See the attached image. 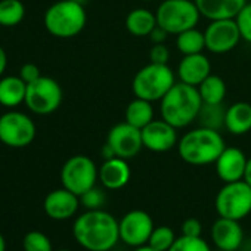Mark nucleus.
Masks as SVG:
<instances>
[{"mask_svg": "<svg viewBox=\"0 0 251 251\" xmlns=\"http://www.w3.org/2000/svg\"><path fill=\"white\" fill-rule=\"evenodd\" d=\"M73 235L87 251H111L120 241V223L102 208L86 210L74 220Z\"/></svg>", "mask_w": 251, "mask_h": 251, "instance_id": "nucleus-1", "label": "nucleus"}, {"mask_svg": "<svg viewBox=\"0 0 251 251\" xmlns=\"http://www.w3.org/2000/svg\"><path fill=\"white\" fill-rule=\"evenodd\" d=\"M201 106L202 99L198 89L176 81V84L160 100V114L163 120L175 126L176 129H185L197 121Z\"/></svg>", "mask_w": 251, "mask_h": 251, "instance_id": "nucleus-2", "label": "nucleus"}, {"mask_svg": "<svg viewBox=\"0 0 251 251\" xmlns=\"http://www.w3.org/2000/svg\"><path fill=\"white\" fill-rule=\"evenodd\" d=\"M225 148L226 144L219 130L201 126L186 132L177 144L180 158L191 166L214 164Z\"/></svg>", "mask_w": 251, "mask_h": 251, "instance_id": "nucleus-3", "label": "nucleus"}, {"mask_svg": "<svg viewBox=\"0 0 251 251\" xmlns=\"http://www.w3.org/2000/svg\"><path fill=\"white\" fill-rule=\"evenodd\" d=\"M43 23L46 30L58 39L75 37L87 24L86 8L75 0H58L45 12Z\"/></svg>", "mask_w": 251, "mask_h": 251, "instance_id": "nucleus-4", "label": "nucleus"}, {"mask_svg": "<svg viewBox=\"0 0 251 251\" xmlns=\"http://www.w3.org/2000/svg\"><path fill=\"white\" fill-rule=\"evenodd\" d=\"M176 84V74L169 64L150 62L142 67L132 80V90L136 98L160 102Z\"/></svg>", "mask_w": 251, "mask_h": 251, "instance_id": "nucleus-5", "label": "nucleus"}, {"mask_svg": "<svg viewBox=\"0 0 251 251\" xmlns=\"http://www.w3.org/2000/svg\"><path fill=\"white\" fill-rule=\"evenodd\" d=\"M157 24L170 36H177L182 31L195 28L201 14L194 0H164L155 11Z\"/></svg>", "mask_w": 251, "mask_h": 251, "instance_id": "nucleus-6", "label": "nucleus"}, {"mask_svg": "<svg viewBox=\"0 0 251 251\" xmlns=\"http://www.w3.org/2000/svg\"><path fill=\"white\" fill-rule=\"evenodd\" d=\"M37 135L34 120L17 109H9L0 115V142L9 148L30 147Z\"/></svg>", "mask_w": 251, "mask_h": 251, "instance_id": "nucleus-7", "label": "nucleus"}, {"mask_svg": "<svg viewBox=\"0 0 251 251\" xmlns=\"http://www.w3.org/2000/svg\"><path fill=\"white\" fill-rule=\"evenodd\" d=\"M214 207L219 217L242 220L251 213V186L245 180L225 183L216 195Z\"/></svg>", "mask_w": 251, "mask_h": 251, "instance_id": "nucleus-8", "label": "nucleus"}, {"mask_svg": "<svg viewBox=\"0 0 251 251\" xmlns=\"http://www.w3.org/2000/svg\"><path fill=\"white\" fill-rule=\"evenodd\" d=\"M99 180V169L87 155L70 157L61 169V183L65 189L75 195H83L90 188L96 186Z\"/></svg>", "mask_w": 251, "mask_h": 251, "instance_id": "nucleus-9", "label": "nucleus"}, {"mask_svg": "<svg viewBox=\"0 0 251 251\" xmlns=\"http://www.w3.org/2000/svg\"><path fill=\"white\" fill-rule=\"evenodd\" d=\"M64 92L61 84L48 75L39 77L36 81L27 84L24 105L37 115H49L55 112L62 103Z\"/></svg>", "mask_w": 251, "mask_h": 251, "instance_id": "nucleus-10", "label": "nucleus"}, {"mask_svg": "<svg viewBox=\"0 0 251 251\" xmlns=\"http://www.w3.org/2000/svg\"><path fill=\"white\" fill-rule=\"evenodd\" d=\"M120 241L132 248L148 244L154 230L152 217L144 210H132L120 220Z\"/></svg>", "mask_w": 251, "mask_h": 251, "instance_id": "nucleus-11", "label": "nucleus"}, {"mask_svg": "<svg viewBox=\"0 0 251 251\" xmlns=\"http://www.w3.org/2000/svg\"><path fill=\"white\" fill-rule=\"evenodd\" d=\"M205 49L214 55H223L233 50L242 40L235 20L210 21L204 31Z\"/></svg>", "mask_w": 251, "mask_h": 251, "instance_id": "nucleus-12", "label": "nucleus"}, {"mask_svg": "<svg viewBox=\"0 0 251 251\" xmlns=\"http://www.w3.org/2000/svg\"><path fill=\"white\" fill-rule=\"evenodd\" d=\"M106 144L111 147L115 157L130 160L136 157L144 148L142 130L129 124L127 121L118 123L108 132Z\"/></svg>", "mask_w": 251, "mask_h": 251, "instance_id": "nucleus-13", "label": "nucleus"}, {"mask_svg": "<svg viewBox=\"0 0 251 251\" xmlns=\"http://www.w3.org/2000/svg\"><path fill=\"white\" fill-rule=\"evenodd\" d=\"M144 148L152 152H167L177 147L179 135L177 129L163 118L152 120L142 129Z\"/></svg>", "mask_w": 251, "mask_h": 251, "instance_id": "nucleus-14", "label": "nucleus"}, {"mask_svg": "<svg viewBox=\"0 0 251 251\" xmlns=\"http://www.w3.org/2000/svg\"><path fill=\"white\" fill-rule=\"evenodd\" d=\"M80 197L74 192L65 189L64 186L55 191H50L43 201V210L48 217L52 220H68L80 208Z\"/></svg>", "mask_w": 251, "mask_h": 251, "instance_id": "nucleus-15", "label": "nucleus"}, {"mask_svg": "<svg viewBox=\"0 0 251 251\" xmlns=\"http://www.w3.org/2000/svg\"><path fill=\"white\" fill-rule=\"evenodd\" d=\"M211 241L220 251H238L244 242V230L239 220L219 217L211 226Z\"/></svg>", "mask_w": 251, "mask_h": 251, "instance_id": "nucleus-16", "label": "nucleus"}, {"mask_svg": "<svg viewBox=\"0 0 251 251\" xmlns=\"http://www.w3.org/2000/svg\"><path fill=\"white\" fill-rule=\"evenodd\" d=\"M247 161L248 158L242 150L236 147H226L214 163L216 173L223 183L242 180Z\"/></svg>", "mask_w": 251, "mask_h": 251, "instance_id": "nucleus-17", "label": "nucleus"}, {"mask_svg": "<svg viewBox=\"0 0 251 251\" xmlns=\"http://www.w3.org/2000/svg\"><path fill=\"white\" fill-rule=\"evenodd\" d=\"M211 74V62L201 52L194 55H183L177 65V78L182 83L198 87Z\"/></svg>", "mask_w": 251, "mask_h": 251, "instance_id": "nucleus-18", "label": "nucleus"}, {"mask_svg": "<svg viewBox=\"0 0 251 251\" xmlns=\"http://www.w3.org/2000/svg\"><path fill=\"white\" fill-rule=\"evenodd\" d=\"M132 177V169L127 160L112 157L103 160L102 166L99 167V182L105 189L118 191L129 183Z\"/></svg>", "mask_w": 251, "mask_h": 251, "instance_id": "nucleus-19", "label": "nucleus"}, {"mask_svg": "<svg viewBox=\"0 0 251 251\" xmlns=\"http://www.w3.org/2000/svg\"><path fill=\"white\" fill-rule=\"evenodd\" d=\"M201 17L208 21L235 20L247 0H194Z\"/></svg>", "mask_w": 251, "mask_h": 251, "instance_id": "nucleus-20", "label": "nucleus"}, {"mask_svg": "<svg viewBox=\"0 0 251 251\" xmlns=\"http://www.w3.org/2000/svg\"><path fill=\"white\" fill-rule=\"evenodd\" d=\"M225 129L233 136H242L251 132V103L235 102L226 108Z\"/></svg>", "mask_w": 251, "mask_h": 251, "instance_id": "nucleus-21", "label": "nucleus"}, {"mask_svg": "<svg viewBox=\"0 0 251 251\" xmlns=\"http://www.w3.org/2000/svg\"><path fill=\"white\" fill-rule=\"evenodd\" d=\"M27 83L20 75H3L0 78V105L17 108L25 102Z\"/></svg>", "mask_w": 251, "mask_h": 251, "instance_id": "nucleus-22", "label": "nucleus"}, {"mask_svg": "<svg viewBox=\"0 0 251 251\" xmlns=\"http://www.w3.org/2000/svg\"><path fill=\"white\" fill-rule=\"evenodd\" d=\"M126 30L136 37H148L152 30L158 25L157 17L147 8H136L130 11L124 21Z\"/></svg>", "mask_w": 251, "mask_h": 251, "instance_id": "nucleus-23", "label": "nucleus"}, {"mask_svg": "<svg viewBox=\"0 0 251 251\" xmlns=\"http://www.w3.org/2000/svg\"><path fill=\"white\" fill-rule=\"evenodd\" d=\"M154 114L155 112H154L152 102L135 96V99L130 100L127 106H126L124 121H127L129 124L142 130L145 126H148L152 120H155Z\"/></svg>", "mask_w": 251, "mask_h": 251, "instance_id": "nucleus-24", "label": "nucleus"}, {"mask_svg": "<svg viewBox=\"0 0 251 251\" xmlns=\"http://www.w3.org/2000/svg\"><path fill=\"white\" fill-rule=\"evenodd\" d=\"M202 103H223L226 98V83L220 75L210 74L198 87Z\"/></svg>", "mask_w": 251, "mask_h": 251, "instance_id": "nucleus-25", "label": "nucleus"}, {"mask_svg": "<svg viewBox=\"0 0 251 251\" xmlns=\"http://www.w3.org/2000/svg\"><path fill=\"white\" fill-rule=\"evenodd\" d=\"M176 48L182 55H194L201 53L205 49V37L204 31L195 28H189L176 36Z\"/></svg>", "mask_w": 251, "mask_h": 251, "instance_id": "nucleus-26", "label": "nucleus"}, {"mask_svg": "<svg viewBox=\"0 0 251 251\" xmlns=\"http://www.w3.org/2000/svg\"><path fill=\"white\" fill-rule=\"evenodd\" d=\"M225 115L226 108L223 103H202L197 121L201 127L220 130L222 127H225Z\"/></svg>", "mask_w": 251, "mask_h": 251, "instance_id": "nucleus-27", "label": "nucleus"}, {"mask_svg": "<svg viewBox=\"0 0 251 251\" xmlns=\"http://www.w3.org/2000/svg\"><path fill=\"white\" fill-rule=\"evenodd\" d=\"M24 17L25 6L21 0H0V27H15Z\"/></svg>", "mask_w": 251, "mask_h": 251, "instance_id": "nucleus-28", "label": "nucleus"}, {"mask_svg": "<svg viewBox=\"0 0 251 251\" xmlns=\"http://www.w3.org/2000/svg\"><path fill=\"white\" fill-rule=\"evenodd\" d=\"M175 241H176V235L172 227L157 226V227H154L148 244L158 251H169L170 247L175 244Z\"/></svg>", "mask_w": 251, "mask_h": 251, "instance_id": "nucleus-29", "label": "nucleus"}, {"mask_svg": "<svg viewBox=\"0 0 251 251\" xmlns=\"http://www.w3.org/2000/svg\"><path fill=\"white\" fill-rule=\"evenodd\" d=\"M23 248L24 251H53L50 238L40 230H31L25 233L23 239Z\"/></svg>", "mask_w": 251, "mask_h": 251, "instance_id": "nucleus-30", "label": "nucleus"}, {"mask_svg": "<svg viewBox=\"0 0 251 251\" xmlns=\"http://www.w3.org/2000/svg\"><path fill=\"white\" fill-rule=\"evenodd\" d=\"M169 251H211L208 242L202 236H186L182 235L176 238L175 244Z\"/></svg>", "mask_w": 251, "mask_h": 251, "instance_id": "nucleus-31", "label": "nucleus"}, {"mask_svg": "<svg viewBox=\"0 0 251 251\" xmlns=\"http://www.w3.org/2000/svg\"><path fill=\"white\" fill-rule=\"evenodd\" d=\"M105 201H106L105 192L98 186H93L89 191H86L83 195H80V204L86 210H99L105 205Z\"/></svg>", "mask_w": 251, "mask_h": 251, "instance_id": "nucleus-32", "label": "nucleus"}, {"mask_svg": "<svg viewBox=\"0 0 251 251\" xmlns=\"http://www.w3.org/2000/svg\"><path fill=\"white\" fill-rule=\"evenodd\" d=\"M235 21L238 24L239 33H241V39L251 45V2L245 3V6L236 15Z\"/></svg>", "mask_w": 251, "mask_h": 251, "instance_id": "nucleus-33", "label": "nucleus"}, {"mask_svg": "<svg viewBox=\"0 0 251 251\" xmlns=\"http://www.w3.org/2000/svg\"><path fill=\"white\" fill-rule=\"evenodd\" d=\"M170 59V50L166 43L152 45L150 50V62L154 64H169Z\"/></svg>", "mask_w": 251, "mask_h": 251, "instance_id": "nucleus-34", "label": "nucleus"}, {"mask_svg": "<svg viewBox=\"0 0 251 251\" xmlns=\"http://www.w3.org/2000/svg\"><path fill=\"white\" fill-rule=\"evenodd\" d=\"M27 84L28 83H33L36 81L39 77H42V73H40V68L36 65V64H31V62H27L21 67L20 70V74H18Z\"/></svg>", "mask_w": 251, "mask_h": 251, "instance_id": "nucleus-35", "label": "nucleus"}, {"mask_svg": "<svg viewBox=\"0 0 251 251\" xmlns=\"http://www.w3.org/2000/svg\"><path fill=\"white\" fill-rule=\"evenodd\" d=\"M202 233V225L198 219L195 217H191V219H186L182 225V235H186V236H201Z\"/></svg>", "mask_w": 251, "mask_h": 251, "instance_id": "nucleus-36", "label": "nucleus"}, {"mask_svg": "<svg viewBox=\"0 0 251 251\" xmlns=\"http://www.w3.org/2000/svg\"><path fill=\"white\" fill-rule=\"evenodd\" d=\"M169 36H170V34H169L164 28H161L160 25H157L148 37H150V40L152 42V45H160V43H166L167 39H169Z\"/></svg>", "mask_w": 251, "mask_h": 251, "instance_id": "nucleus-37", "label": "nucleus"}, {"mask_svg": "<svg viewBox=\"0 0 251 251\" xmlns=\"http://www.w3.org/2000/svg\"><path fill=\"white\" fill-rule=\"evenodd\" d=\"M6 68H8V55H6L5 49L0 46V78L5 75Z\"/></svg>", "mask_w": 251, "mask_h": 251, "instance_id": "nucleus-38", "label": "nucleus"}, {"mask_svg": "<svg viewBox=\"0 0 251 251\" xmlns=\"http://www.w3.org/2000/svg\"><path fill=\"white\" fill-rule=\"evenodd\" d=\"M242 180H245L250 186H251V157L248 158V161H247V166H245V173H244V179Z\"/></svg>", "mask_w": 251, "mask_h": 251, "instance_id": "nucleus-39", "label": "nucleus"}, {"mask_svg": "<svg viewBox=\"0 0 251 251\" xmlns=\"http://www.w3.org/2000/svg\"><path fill=\"white\" fill-rule=\"evenodd\" d=\"M132 251H158V250L152 248L150 244H145V245H141V247H136V248H133Z\"/></svg>", "mask_w": 251, "mask_h": 251, "instance_id": "nucleus-40", "label": "nucleus"}, {"mask_svg": "<svg viewBox=\"0 0 251 251\" xmlns=\"http://www.w3.org/2000/svg\"><path fill=\"white\" fill-rule=\"evenodd\" d=\"M0 251H6V241L2 233H0Z\"/></svg>", "mask_w": 251, "mask_h": 251, "instance_id": "nucleus-41", "label": "nucleus"}, {"mask_svg": "<svg viewBox=\"0 0 251 251\" xmlns=\"http://www.w3.org/2000/svg\"><path fill=\"white\" fill-rule=\"evenodd\" d=\"M53 251H73V250H68V248H62V250H53Z\"/></svg>", "mask_w": 251, "mask_h": 251, "instance_id": "nucleus-42", "label": "nucleus"}, {"mask_svg": "<svg viewBox=\"0 0 251 251\" xmlns=\"http://www.w3.org/2000/svg\"><path fill=\"white\" fill-rule=\"evenodd\" d=\"M75 2H80V3H83V5H84V3H86V0H75Z\"/></svg>", "mask_w": 251, "mask_h": 251, "instance_id": "nucleus-43", "label": "nucleus"}, {"mask_svg": "<svg viewBox=\"0 0 251 251\" xmlns=\"http://www.w3.org/2000/svg\"><path fill=\"white\" fill-rule=\"evenodd\" d=\"M142 2H152V0H142Z\"/></svg>", "mask_w": 251, "mask_h": 251, "instance_id": "nucleus-44", "label": "nucleus"}, {"mask_svg": "<svg viewBox=\"0 0 251 251\" xmlns=\"http://www.w3.org/2000/svg\"><path fill=\"white\" fill-rule=\"evenodd\" d=\"M219 251H220V250H219Z\"/></svg>", "mask_w": 251, "mask_h": 251, "instance_id": "nucleus-45", "label": "nucleus"}]
</instances>
